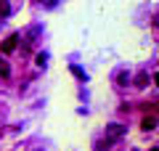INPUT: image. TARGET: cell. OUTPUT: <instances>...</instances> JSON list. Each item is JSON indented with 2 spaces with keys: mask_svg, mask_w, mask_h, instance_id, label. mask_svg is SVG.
<instances>
[{
  "mask_svg": "<svg viewBox=\"0 0 159 151\" xmlns=\"http://www.w3.org/2000/svg\"><path fill=\"white\" fill-rule=\"evenodd\" d=\"M122 135H125V125H119V122L106 125V146H109V143H114V140H119Z\"/></svg>",
  "mask_w": 159,
  "mask_h": 151,
  "instance_id": "cell-1",
  "label": "cell"
},
{
  "mask_svg": "<svg viewBox=\"0 0 159 151\" xmlns=\"http://www.w3.org/2000/svg\"><path fill=\"white\" fill-rule=\"evenodd\" d=\"M16 45H19V34H11V37H8L6 43L0 45V50H3V53L8 56V53H13V50H16Z\"/></svg>",
  "mask_w": 159,
  "mask_h": 151,
  "instance_id": "cell-2",
  "label": "cell"
},
{
  "mask_svg": "<svg viewBox=\"0 0 159 151\" xmlns=\"http://www.w3.org/2000/svg\"><path fill=\"white\" fill-rule=\"evenodd\" d=\"M141 127L146 130V133H151V130L157 127V117H143V122H141Z\"/></svg>",
  "mask_w": 159,
  "mask_h": 151,
  "instance_id": "cell-3",
  "label": "cell"
},
{
  "mask_svg": "<svg viewBox=\"0 0 159 151\" xmlns=\"http://www.w3.org/2000/svg\"><path fill=\"white\" fill-rule=\"evenodd\" d=\"M11 11H13V6H11V3L0 0V16H3V19H8V16H11Z\"/></svg>",
  "mask_w": 159,
  "mask_h": 151,
  "instance_id": "cell-4",
  "label": "cell"
},
{
  "mask_svg": "<svg viewBox=\"0 0 159 151\" xmlns=\"http://www.w3.org/2000/svg\"><path fill=\"white\" fill-rule=\"evenodd\" d=\"M0 74H3V77L11 74V66H8V61H3V58H0Z\"/></svg>",
  "mask_w": 159,
  "mask_h": 151,
  "instance_id": "cell-5",
  "label": "cell"
},
{
  "mask_svg": "<svg viewBox=\"0 0 159 151\" xmlns=\"http://www.w3.org/2000/svg\"><path fill=\"white\" fill-rule=\"evenodd\" d=\"M138 88H146V85H148V74H138Z\"/></svg>",
  "mask_w": 159,
  "mask_h": 151,
  "instance_id": "cell-6",
  "label": "cell"
},
{
  "mask_svg": "<svg viewBox=\"0 0 159 151\" xmlns=\"http://www.w3.org/2000/svg\"><path fill=\"white\" fill-rule=\"evenodd\" d=\"M72 72H74V74H77V77H80V80H85V72H82V69H80V66H72Z\"/></svg>",
  "mask_w": 159,
  "mask_h": 151,
  "instance_id": "cell-7",
  "label": "cell"
},
{
  "mask_svg": "<svg viewBox=\"0 0 159 151\" xmlns=\"http://www.w3.org/2000/svg\"><path fill=\"white\" fill-rule=\"evenodd\" d=\"M45 58H48L45 53H40V56H37V66H45Z\"/></svg>",
  "mask_w": 159,
  "mask_h": 151,
  "instance_id": "cell-8",
  "label": "cell"
},
{
  "mask_svg": "<svg viewBox=\"0 0 159 151\" xmlns=\"http://www.w3.org/2000/svg\"><path fill=\"white\" fill-rule=\"evenodd\" d=\"M151 151H157V149H151Z\"/></svg>",
  "mask_w": 159,
  "mask_h": 151,
  "instance_id": "cell-9",
  "label": "cell"
}]
</instances>
